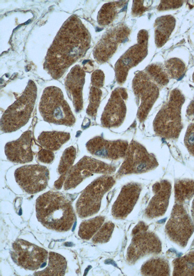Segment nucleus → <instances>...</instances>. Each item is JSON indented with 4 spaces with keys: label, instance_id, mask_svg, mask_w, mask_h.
Listing matches in <instances>:
<instances>
[{
    "label": "nucleus",
    "instance_id": "2f4dec72",
    "mask_svg": "<svg viewBox=\"0 0 194 276\" xmlns=\"http://www.w3.org/2000/svg\"><path fill=\"white\" fill-rule=\"evenodd\" d=\"M165 67L169 77L177 79L183 77L185 69L184 63L177 58L167 61L165 63Z\"/></svg>",
    "mask_w": 194,
    "mask_h": 276
},
{
    "label": "nucleus",
    "instance_id": "f257e3e1",
    "mask_svg": "<svg viewBox=\"0 0 194 276\" xmlns=\"http://www.w3.org/2000/svg\"><path fill=\"white\" fill-rule=\"evenodd\" d=\"M90 33L77 16L63 24L48 49L44 69L54 79L60 78L70 66L86 53L90 47Z\"/></svg>",
    "mask_w": 194,
    "mask_h": 276
},
{
    "label": "nucleus",
    "instance_id": "58836bf2",
    "mask_svg": "<svg viewBox=\"0 0 194 276\" xmlns=\"http://www.w3.org/2000/svg\"><path fill=\"white\" fill-rule=\"evenodd\" d=\"M136 2H133L132 8V14L136 15H141L146 11V8L143 5V1L135 0Z\"/></svg>",
    "mask_w": 194,
    "mask_h": 276
},
{
    "label": "nucleus",
    "instance_id": "4468645a",
    "mask_svg": "<svg viewBox=\"0 0 194 276\" xmlns=\"http://www.w3.org/2000/svg\"><path fill=\"white\" fill-rule=\"evenodd\" d=\"M137 39L138 44L129 48L115 64L116 77L119 84L126 80L129 69L137 65L147 55V31H140L138 34Z\"/></svg>",
    "mask_w": 194,
    "mask_h": 276
},
{
    "label": "nucleus",
    "instance_id": "c9c22d12",
    "mask_svg": "<svg viewBox=\"0 0 194 276\" xmlns=\"http://www.w3.org/2000/svg\"><path fill=\"white\" fill-rule=\"evenodd\" d=\"M104 80V75L100 70H96L92 75L91 84L92 85L100 88L103 85Z\"/></svg>",
    "mask_w": 194,
    "mask_h": 276
},
{
    "label": "nucleus",
    "instance_id": "dca6fc26",
    "mask_svg": "<svg viewBox=\"0 0 194 276\" xmlns=\"http://www.w3.org/2000/svg\"><path fill=\"white\" fill-rule=\"evenodd\" d=\"M129 145L127 140H109L101 136H97L86 143V147L95 156L115 160L125 157Z\"/></svg>",
    "mask_w": 194,
    "mask_h": 276
},
{
    "label": "nucleus",
    "instance_id": "f3484780",
    "mask_svg": "<svg viewBox=\"0 0 194 276\" xmlns=\"http://www.w3.org/2000/svg\"><path fill=\"white\" fill-rule=\"evenodd\" d=\"M129 34V29L124 25H118L110 29L95 47L93 51L95 59L100 63L107 61L114 53L118 45L125 42Z\"/></svg>",
    "mask_w": 194,
    "mask_h": 276
},
{
    "label": "nucleus",
    "instance_id": "7ed1b4c3",
    "mask_svg": "<svg viewBox=\"0 0 194 276\" xmlns=\"http://www.w3.org/2000/svg\"><path fill=\"white\" fill-rule=\"evenodd\" d=\"M185 97L177 89L171 91L167 101L155 116L153 122L155 133L165 139H178L183 127L181 109Z\"/></svg>",
    "mask_w": 194,
    "mask_h": 276
},
{
    "label": "nucleus",
    "instance_id": "b1692460",
    "mask_svg": "<svg viewBox=\"0 0 194 276\" xmlns=\"http://www.w3.org/2000/svg\"><path fill=\"white\" fill-rule=\"evenodd\" d=\"M67 262L61 255L50 252L48 254V263L44 270L36 272L35 276H64L66 269Z\"/></svg>",
    "mask_w": 194,
    "mask_h": 276
},
{
    "label": "nucleus",
    "instance_id": "f704fd0d",
    "mask_svg": "<svg viewBox=\"0 0 194 276\" xmlns=\"http://www.w3.org/2000/svg\"><path fill=\"white\" fill-rule=\"evenodd\" d=\"M184 142L189 153L194 157V123L188 126L184 136Z\"/></svg>",
    "mask_w": 194,
    "mask_h": 276
},
{
    "label": "nucleus",
    "instance_id": "423d86ee",
    "mask_svg": "<svg viewBox=\"0 0 194 276\" xmlns=\"http://www.w3.org/2000/svg\"><path fill=\"white\" fill-rule=\"evenodd\" d=\"M115 183L113 176L104 175L90 184L82 192L76 202V209L79 217L86 218L98 213L104 195Z\"/></svg>",
    "mask_w": 194,
    "mask_h": 276
},
{
    "label": "nucleus",
    "instance_id": "72a5a7b5",
    "mask_svg": "<svg viewBox=\"0 0 194 276\" xmlns=\"http://www.w3.org/2000/svg\"><path fill=\"white\" fill-rule=\"evenodd\" d=\"M114 225L111 221L104 223L92 238L94 243H105L108 242L112 234Z\"/></svg>",
    "mask_w": 194,
    "mask_h": 276
},
{
    "label": "nucleus",
    "instance_id": "ddd939ff",
    "mask_svg": "<svg viewBox=\"0 0 194 276\" xmlns=\"http://www.w3.org/2000/svg\"><path fill=\"white\" fill-rule=\"evenodd\" d=\"M162 245L159 238L147 230L133 234L127 252L126 259L129 264L148 255L158 254L161 252Z\"/></svg>",
    "mask_w": 194,
    "mask_h": 276
},
{
    "label": "nucleus",
    "instance_id": "393cba45",
    "mask_svg": "<svg viewBox=\"0 0 194 276\" xmlns=\"http://www.w3.org/2000/svg\"><path fill=\"white\" fill-rule=\"evenodd\" d=\"M141 272L144 276H169L168 261L162 258H152L142 265Z\"/></svg>",
    "mask_w": 194,
    "mask_h": 276
},
{
    "label": "nucleus",
    "instance_id": "0eeeda50",
    "mask_svg": "<svg viewBox=\"0 0 194 276\" xmlns=\"http://www.w3.org/2000/svg\"><path fill=\"white\" fill-rule=\"evenodd\" d=\"M124 158L115 174L116 179L129 174L146 173L155 169L159 165L155 155L134 140L129 143Z\"/></svg>",
    "mask_w": 194,
    "mask_h": 276
},
{
    "label": "nucleus",
    "instance_id": "473e14b6",
    "mask_svg": "<svg viewBox=\"0 0 194 276\" xmlns=\"http://www.w3.org/2000/svg\"><path fill=\"white\" fill-rule=\"evenodd\" d=\"M102 92L100 88L92 86L89 94V103L86 109L87 114L91 117H95L100 104Z\"/></svg>",
    "mask_w": 194,
    "mask_h": 276
},
{
    "label": "nucleus",
    "instance_id": "1a4fd4ad",
    "mask_svg": "<svg viewBox=\"0 0 194 276\" xmlns=\"http://www.w3.org/2000/svg\"><path fill=\"white\" fill-rule=\"evenodd\" d=\"M194 230V224L183 204L174 205L165 226L169 238L182 247H185Z\"/></svg>",
    "mask_w": 194,
    "mask_h": 276
},
{
    "label": "nucleus",
    "instance_id": "c756f323",
    "mask_svg": "<svg viewBox=\"0 0 194 276\" xmlns=\"http://www.w3.org/2000/svg\"><path fill=\"white\" fill-rule=\"evenodd\" d=\"M125 1L112 2L104 4L98 13L97 20L100 25H106L114 19L119 9Z\"/></svg>",
    "mask_w": 194,
    "mask_h": 276
},
{
    "label": "nucleus",
    "instance_id": "aec40b11",
    "mask_svg": "<svg viewBox=\"0 0 194 276\" xmlns=\"http://www.w3.org/2000/svg\"><path fill=\"white\" fill-rule=\"evenodd\" d=\"M32 132H24L17 139L6 143L4 148L7 158L17 163H26L32 160L33 153L31 149Z\"/></svg>",
    "mask_w": 194,
    "mask_h": 276
},
{
    "label": "nucleus",
    "instance_id": "2eb2a0df",
    "mask_svg": "<svg viewBox=\"0 0 194 276\" xmlns=\"http://www.w3.org/2000/svg\"><path fill=\"white\" fill-rule=\"evenodd\" d=\"M128 98L125 89L118 88L112 92L101 117V123L106 128L120 126L123 123L126 114L125 100Z\"/></svg>",
    "mask_w": 194,
    "mask_h": 276
},
{
    "label": "nucleus",
    "instance_id": "20e7f679",
    "mask_svg": "<svg viewBox=\"0 0 194 276\" xmlns=\"http://www.w3.org/2000/svg\"><path fill=\"white\" fill-rule=\"evenodd\" d=\"M37 96V87L30 80L22 94L4 112L0 121L1 130L10 133L17 130L29 121Z\"/></svg>",
    "mask_w": 194,
    "mask_h": 276
},
{
    "label": "nucleus",
    "instance_id": "a211bd4d",
    "mask_svg": "<svg viewBox=\"0 0 194 276\" xmlns=\"http://www.w3.org/2000/svg\"><path fill=\"white\" fill-rule=\"evenodd\" d=\"M141 190V185L137 183L124 185L112 206L113 216L116 219L126 218L133 210Z\"/></svg>",
    "mask_w": 194,
    "mask_h": 276
},
{
    "label": "nucleus",
    "instance_id": "9d476101",
    "mask_svg": "<svg viewBox=\"0 0 194 276\" xmlns=\"http://www.w3.org/2000/svg\"><path fill=\"white\" fill-rule=\"evenodd\" d=\"M132 89L139 103L137 117L140 123L146 119L159 96V90L147 75L140 72L132 81Z\"/></svg>",
    "mask_w": 194,
    "mask_h": 276
},
{
    "label": "nucleus",
    "instance_id": "5701e85b",
    "mask_svg": "<svg viewBox=\"0 0 194 276\" xmlns=\"http://www.w3.org/2000/svg\"><path fill=\"white\" fill-rule=\"evenodd\" d=\"M176 20L172 15L162 16L155 21V42L158 47L162 46L167 41L174 29Z\"/></svg>",
    "mask_w": 194,
    "mask_h": 276
},
{
    "label": "nucleus",
    "instance_id": "9b49d317",
    "mask_svg": "<svg viewBox=\"0 0 194 276\" xmlns=\"http://www.w3.org/2000/svg\"><path fill=\"white\" fill-rule=\"evenodd\" d=\"M12 249L11 255L13 260L26 270H37L48 259L46 249L23 239L16 240Z\"/></svg>",
    "mask_w": 194,
    "mask_h": 276
},
{
    "label": "nucleus",
    "instance_id": "39448f33",
    "mask_svg": "<svg viewBox=\"0 0 194 276\" xmlns=\"http://www.w3.org/2000/svg\"><path fill=\"white\" fill-rule=\"evenodd\" d=\"M39 110L43 119L49 123L70 126L75 123V118L62 92L56 87H48L44 90Z\"/></svg>",
    "mask_w": 194,
    "mask_h": 276
},
{
    "label": "nucleus",
    "instance_id": "ea45409f",
    "mask_svg": "<svg viewBox=\"0 0 194 276\" xmlns=\"http://www.w3.org/2000/svg\"><path fill=\"white\" fill-rule=\"evenodd\" d=\"M186 114L189 119L193 120L194 119V100L192 101L188 106Z\"/></svg>",
    "mask_w": 194,
    "mask_h": 276
},
{
    "label": "nucleus",
    "instance_id": "f03ea898",
    "mask_svg": "<svg viewBox=\"0 0 194 276\" xmlns=\"http://www.w3.org/2000/svg\"><path fill=\"white\" fill-rule=\"evenodd\" d=\"M35 204L38 220L48 229L67 231L76 221L71 201L59 192L49 191L42 194Z\"/></svg>",
    "mask_w": 194,
    "mask_h": 276
},
{
    "label": "nucleus",
    "instance_id": "a19ab883",
    "mask_svg": "<svg viewBox=\"0 0 194 276\" xmlns=\"http://www.w3.org/2000/svg\"><path fill=\"white\" fill-rule=\"evenodd\" d=\"M191 213H192V216L193 220L194 222V200L193 201V203H192Z\"/></svg>",
    "mask_w": 194,
    "mask_h": 276
},
{
    "label": "nucleus",
    "instance_id": "7c9ffc66",
    "mask_svg": "<svg viewBox=\"0 0 194 276\" xmlns=\"http://www.w3.org/2000/svg\"><path fill=\"white\" fill-rule=\"evenodd\" d=\"M150 78L160 86H164L168 83V76L164 70L159 65H151L146 69Z\"/></svg>",
    "mask_w": 194,
    "mask_h": 276
},
{
    "label": "nucleus",
    "instance_id": "c85d7f7f",
    "mask_svg": "<svg viewBox=\"0 0 194 276\" xmlns=\"http://www.w3.org/2000/svg\"><path fill=\"white\" fill-rule=\"evenodd\" d=\"M104 220V216H97L82 222L79 228V237L83 240L91 239L101 228Z\"/></svg>",
    "mask_w": 194,
    "mask_h": 276
},
{
    "label": "nucleus",
    "instance_id": "cd10ccee",
    "mask_svg": "<svg viewBox=\"0 0 194 276\" xmlns=\"http://www.w3.org/2000/svg\"><path fill=\"white\" fill-rule=\"evenodd\" d=\"M173 275L194 276V251L173 261Z\"/></svg>",
    "mask_w": 194,
    "mask_h": 276
},
{
    "label": "nucleus",
    "instance_id": "e433bc0d",
    "mask_svg": "<svg viewBox=\"0 0 194 276\" xmlns=\"http://www.w3.org/2000/svg\"><path fill=\"white\" fill-rule=\"evenodd\" d=\"M54 158V154L52 151L43 149L38 153V159L42 163L48 164L51 163Z\"/></svg>",
    "mask_w": 194,
    "mask_h": 276
},
{
    "label": "nucleus",
    "instance_id": "6e6552de",
    "mask_svg": "<svg viewBox=\"0 0 194 276\" xmlns=\"http://www.w3.org/2000/svg\"><path fill=\"white\" fill-rule=\"evenodd\" d=\"M113 165L89 156H84L67 172L64 188L65 190L75 188L84 179L94 174L110 175L115 172Z\"/></svg>",
    "mask_w": 194,
    "mask_h": 276
},
{
    "label": "nucleus",
    "instance_id": "4c0bfd02",
    "mask_svg": "<svg viewBox=\"0 0 194 276\" xmlns=\"http://www.w3.org/2000/svg\"><path fill=\"white\" fill-rule=\"evenodd\" d=\"M160 4L158 9L160 10H168L173 8H177L182 4V1L180 0H172L162 1Z\"/></svg>",
    "mask_w": 194,
    "mask_h": 276
},
{
    "label": "nucleus",
    "instance_id": "79ce46f5",
    "mask_svg": "<svg viewBox=\"0 0 194 276\" xmlns=\"http://www.w3.org/2000/svg\"><path fill=\"white\" fill-rule=\"evenodd\" d=\"M193 80L194 82V72L193 75Z\"/></svg>",
    "mask_w": 194,
    "mask_h": 276
},
{
    "label": "nucleus",
    "instance_id": "f8f14e48",
    "mask_svg": "<svg viewBox=\"0 0 194 276\" xmlns=\"http://www.w3.org/2000/svg\"><path fill=\"white\" fill-rule=\"evenodd\" d=\"M16 183L26 193L32 194L44 190L49 180L48 168L40 165H28L15 171Z\"/></svg>",
    "mask_w": 194,
    "mask_h": 276
},
{
    "label": "nucleus",
    "instance_id": "bb28decb",
    "mask_svg": "<svg viewBox=\"0 0 194 276\" xmlns=\"http://www.w3.org/2000/svg\"><path fill=\"white\" fill-rule=\"evenodd\" d=\"M174 192L176 203L183 204L194 196V181L186 179L177 180Z\"/></svg>",
    "mask_w": 194,
    "mask_h": 276
},
{
    "label": "nucleus",
    "instance_id": "412c9836",
    "mask_svg": "<svg viewBox=\"0 0 194 276\" xmlns=\"http://www.w3.org/2000/svg\"><path fill=\"white\" fill-rule=\"evenodd\" d=\"M85 73L79 65H75L67 75L65 87L67 94L72 100L76 112H80L83 107L82 89Z\"/></svg>",
    "mask_w": 194,
    "mask_h": 276
},
{
    "label": "nucleus",
    "instance_id": "6ab92c4d",
    "mask_svg": "<svg viewBox=\"0 0 194 276\" xmlns=\"http://www.w3.org/2000/svg\"><path fill=\"white\" fill-rule=\"evenodd\" d=\"M171 189V184L167 180H162L153 184L152 191L154 196L145 210L146 217L153 219L164 215L168 206Z\"/></svg>",
    "mask_w": 194,
    "mask_h": 276
},
{
    "label": "nucleus",
    "instance_id": "a878e982",
    "mask_svg": "<svg viewBox=\"0 0 194 276\" xmlns=\"http://www.w3.org/2000/svg\"><path fill=\"white\" fill-rule=\"evenodd\" d=\"M75 157L76 149L73 146L66 148L64 152L58 168L60 176L54 183L56 188L58 189L61 188L65 181L66 174L74 163Z\"/></svg>",
    "mask_w": 194,
    "mask_h": 276
},
{
    "label": "nucleus",
    "instance_id": "4be33fe9",
    "mask_svg": "<svg viewBox=\"0 0 194 276\" xmlns=\"http://www.w3.org/2000/svg\"><path fill=\"white\" fill-rule=\"evenodd\" d=\"M70 138V134L61 131H44L38 137V142L44 149L51 151L59 150Z\"/></svg>",
    "mask_w": 194,
    "mask_h": 276
}]
</instances>
